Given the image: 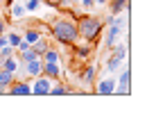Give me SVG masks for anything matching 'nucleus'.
Returning <instances> with one entry per match:
<instances>
[{"mask_svg": "<svg viewBox=\"0 0 147 132\" xmlns=\"http://www.w3.org/2000/svg\"><path fill=\"white\" fill-rule=\"evenodd\" d=\"M70 2H79V0H70Z\"/></svg>", "mask_w": 147, "mask_h": 132, "instance_id": "cd10ccee", "label": "nucleus"}, {"mask_svg": "<svg viewBox=\"0 0 147 132\" xmlns=\"http://www.w3.org/2000/svg\"><path fill=\"white\" fill-rule=\"evenodd\" d=\"M0 68L2 71H9V73H16L18 71V57L9 55V57H5V59H0Z\"/></svg>", "mask_w": 147, "mask_h": 132, "instance_id": "1a4fd4ad", "label": "nucleus"}, {"mask_svg": "<svg viewBox=\"0 0 147 132\" xmlns=\"http://www.w3.org/2000/svg\"><path fill=\"white\" fill-rule=\"evenodd\" d=\"M38 37H41V32H38V30H34V27H27V30H25V34H23V39H25L27 43H34Z\"/></svg>", "mask_w": 147, "mask_h": 132, "instance_id": "dca6fc26", "label": "nucleus"}, {"mask_svg": "<svg viewBox=\"0 0 147 132\" xmlns=\"http://www.w3.org/2000/svg\"><path fill=\"white\" fill-rule=\"evenodd\" d=\"M41 62H50V64H59V53L55 48H48L43 55H41Z\"/></svg>", "mask_w": 147, "mask_h": 132, "instance_id": "f8f14e48", "label": "nucleus"}, {"mask_svg": "<svg viewBox=\"0 0 147 132\" xmlns=\"http://www.w3.org/2000/svg\"><path fill=\"white\" fill-rule=\"evenodd\" d=\"M82 82H84V84H91L93 82V77H95V68H93V66H86V68H84V71H82Z\"/></svg>", "mask_w": 147, "mask_h": 132, "instance_id": "4468645a", "label": "nucleus"}, {"mask_svg": "<svg viewBox=\"0 0 147 132\" xmlns=\"http://www.w3.org/2000/svg\"><path fill=\"white\" fill-rule=\"evenodd\" d=\"M131 94V68L125 66L120 80H115V89H113V96H129Z\"/></svg>", "mask_w": 147, "mask_h": 132, "instance_id": "7ed1b4c3", "label": "nucleus"}, {"mask_svg": "<svg viewBox=\"0 0 147 132\" xmlns=\"http://www.w3.org/2000/svg\"><path fill=\"white\" fill-rule=\"evenodd\" d=\"M113 89H115V77H104L95 84V94L100 96H113Z\"/></svg>", "mask_w": 147, "mask_h": 132, "instance_id": "0eeeda50", "label": "nucleus"}, {"mask_svg": "<svg viewBox=\"0 0 147 132\" xmlns=\"http://www.w3.org/2000/svg\"><path fill=\"white\" fill-rule=\"evenodd\" d=\"M120 62H122L120 57L111 55V57H109V62H107V68H109V71H118V68H120Z\"/></svg>", "mask_w": 147, "mask_h": 132, "instance_id": "6ab92c4d", "label": "nucleus"}, {"mask_svg": "<svg viewBox=\"0 0 147 132\" xmlns=\"http://www.w3.org/2000/svg\"><path fill=\"white\" fill-rule=\"evenodd\" d=\"M23 7H25V12H27V14H32V12H36L38 7H41V0H25V2H23Z\"/></svg>", "mask_w": 147, "mask_h": 132, "instance_id": "f3484780", "label": "nucleus"}, {"mask_svg": "<svg viewBox=\"0 0 147 132\" xmlns=\"http://www.w3.org/2000/svg\"><path fill=\"white\" fill-rule=\"evenodd\" d=\"M48 48H50V46H48V41H45V39H43V37H38L36 41L32 43V50H34L36 55H43V53H45Z\"/></svg>", "mask_w": 147, "mask_h": 132, "instance_id": "ddd939ff", "label": "nucleus"}, {"mask_svg": "<svg viewBox=\"0 0 147 132\" xmlns=\"http://www.w3.org/2000/svg\"><path fill=\"white\" fill-rule=\"evenodd\" d=\"M77 55L86 57V55H88V46H77Z\"/></svg>", "mask_w": 147, "mask_h": 132, "instance_id": "412c9836", "label": "nucleus"}, {"mask_svg": "<svg viewBox=\"0 0 147 132\" xmlns=\"http://www.w3.org/2000/svg\"><path fill=\"white\" fill-rule=\"evenodd\" d=\"M50 87H52V80L48 75H36L34 77V84H32V94L34 96H48L50 94Z\"/></svg>", "mask_w": 147, "mask_h": 132, "instance_id": "39448f33", "label": "nucleus"}, {"mask_svg": "<svg viewBox=\"0 0 147 132\" xmlns=\"http://www.w3.org/2000/svg\"><path fill=\"white\" fill-rule=\"evenodd\" d=\"M2 94H5V89H2V87H0V96H2Z\"/></svg>", "mask_w": 147, "mask_h": 132, "instance_id": "bb28decb", "label": "nucleus"}, {"mask_svg": "<svg viewBox=\"0 0 147 132\" xmlns=\"http://www.w3.org/2000/svg\"><path fill=\"white\" fill-rule=\"evenodd\" d=\"M20 39H23V34H20V32H9V34H7V43L16 48V46L20 43Z\"/></svg>", "mask_w": 147, "mask_h": 132, "instance_id": "a211bd4d", "label": "nucleus"}, {"mask_svg": "<svg viewBox=\"0 0 147 132\" xmlns=\"http://www.w3.org/2000/svg\"><path fill=\"white\" fill-rule=\"evenodd\" d=\"M0 34H5V23L0 21Z\"/></svg>", "mask_w": 147, "mask_h": 132, "instance_id": "393cba45", "label": "nucleus"}, {"mask_svg": "<svg viewBox=\"0 0 147 132\" xmlns=\"http://www.w3.org/2000/svg\"><path fill=\"white\" fill-rule=\"evenodd\" d=\"M30 46H32V43H27L25 39H20V43H18V46H16V48H18V53H23V50H27Z\"/></svg>", "mask_w": 147, "mask_h": 132, "instance_id": "4be33fe9", "label": "nucleus"}, {"mask_svg": "<svg viewBox=\"0 0 147 132\" xmlns=\"http://www.w3.org/2000/svg\"><path fill=\"white\" fill-rule=\"evenodd\" d=\"M55 7H63V5H70V0H50Z\"/></svg>", "mask_w": 147, "mask_h": 132, "instance_id": "b1692460", "label": "nucleus"}, {"mask_svg": "<svg viewBox=\"0 0 147 132\" xmlns=\"http://www.w3.org/2000/svg\"><path fill=\"white\" fill-rule=\"evenodd\" d=\"M52 37L59 41V43H75L79 32H77V23L70 18H59L52 23Z\"/></svg>", "mask_w": 147, "mask_h": 132, "instance_id": "f257e3e1", "label": "nucleus"}, {"mask_svg": "<svg viewBox=\"0 0 147 132\" xmlns=\"http://www.w3.org/2000/svg\"><path fill=\"white\" fill-rule=\"evenodd\" d=\"M104 2H109V0H95V5H104Z\"/></svg>", "mask_w": 147, "mask_h": 132, "instance_id": "a878e982", "label": "nucleus"}, {"mask_svg": "<svg viewBox=\"0 0 147 132\" xmlns=\"http://www.w3.org/2000/svg\"><path fill=\"white\" fill-rule=\"evenodd\" d=\"M5 94L9 96H30L32 94V87H30V82H25V80H11V84L5 89Z\"/></svg>", "mask_w": 147, "mask_h": 132, "instance_id": "20e7f679", "label": "nucleus"}, {"mask_svg": "<svg viewBox=\"0 0 147 132\" xmlns=\"http://www.w3.org/2000/svg\"><path fill=\"white\" fill-rule=\"evenodd\" d=\"M102 27H104L102 21L93 18V16H84V18H79V23H77V32L86 39V41H93V39L102 32Z\"/></svg>", "mask_w": 147, "mask_h": 132, "instance_id": "f03ea898", "label": "nucleus"}, {"mask_svg": "<svg viewBox=\"0 0 147 132\" xmlns=\"http://www.w3.org/2000/svg\"><path fill=\"white\" fill-rule=\"evenodd\" d=\"M25 14H27V12H25V7H23L20 2H14V0L9 2V16H11V18H23Z\"/></svg>", "mask_w": 147, "mask_h": 132, "instance_id": "9b49d317", "label": "nucleus"}, {"mask_svg": "<svg viewBox=\"0 0 147 132\" xmlns=\"http://www.w3.org/2000/svg\"><path fill=\"white\" fill-rule=\"evenodd\" d=\"M25 64V71H27V75L36 77L41 75V66H43V62H41V55H32V57H25V59H18Z\"/></svg>", "mask_w": 147, "mask_h": 132, "instance_id": "423d86ee", "label": "nucleus"}, {"mask_svg": "<svg viewBox=\"0 0 147 132\" xmlns=\"http://www.w3.org/2000/svg\"><path fill=\"white\" fill-rule=\"evenodd\" d=\"M50 94H52V96H63V94H68V87H66V84H57V87H50Z\"/></svg>", "mask_w": 147, "mask_h": 132, "instance_id": "aec40b11", "label": "nucleus"}, {"mask_svg": "<svg viewBox=\"0 0 147 132\" xmlns=\"http://www.w3.org/2000/svg\"><path fill=\"white\" fill-rule=\"evenodd\" d=\"M11 80H14V73H9V71H2V68H0V87H2V89H7V87L11 84Z\"/></svg>", "mask_w": 147, "mask_h": 132, "instance_id": "2eb2a0df", "label": "nucleus"}, {"mask_svg": "<svg viewBox=\"0 0 147 132\" xmlns=\"http://www.w3.org/2000/svg\"><path fill=\"white\" fill-rule=\"evenodd\" d=\"M41 73H43V75H48L50 80H59V77H61V68H59V64L43 62V66H41Z\"/></svg>", "mask_w": 147, "mask_h": 132, "instance_id": "6e6552de", "label": "nucleus"}, {"mask_svg": "<svg viewBox=\"0 0 147 132\" xmlns=\"http://www.w3.org/2000/svg\"><path fill=\"white\" fill-rule=\"evenodd\" d=\"M79 2H82V7H84V9H91L93 5H95V0H79Z\"/></svg>", "mask_w": 147, "mask_h": 132, "instance_id": "5701e85b", "label": "nucleus"}, {"mask_svg": "<svg viewBox=\"0 0 147 132\" xmlns=\"http://www.w3.org/2000/svg\"><path fill=\"white\" fill-rule=\"evenodd\" d=\"M129 9V0H111V14L113 16H120V12H127Z\"/></svg>", "mask_w": 147, "mask_h": 132, "instance_id": "9d476101", "label": "nucleus"}]
</instances>
